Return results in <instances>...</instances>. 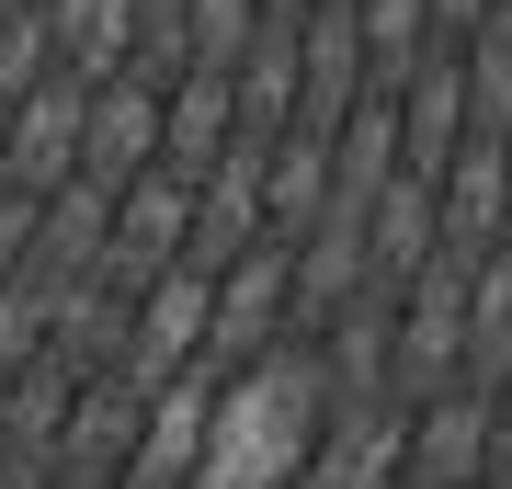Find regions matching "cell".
<instances>
[{"instance_id":"cell-9","label":"cell","mask_w":512,"mask_h":489,"mask_svg":"<svg viewBox=\"0 0 512 489\" xmlns=\"http://www.w3.org/2000/svg\"><path fill=\"white\" fill-rule=\"evenodd\" d=\"M433 23H444V35H456V46H467V35H478V23H490V0H433Z\"/></svg>"},{"instance_id":"cell-6","label":"cell","mask_w":512,"mask_h":489,"mask_svg":"<svg viewBox=\"0 0 512 489\" xmlns=\"http://www.w3.org/2000/svg\"><path fill=\"white\" fill-rule=\"evenodd\" d=\"M467 387H512V239L467 262Z\"/></svg>"},{"instance_id":"cell-2","label":"cell","mask_w":512,"mask_h":489,"mask_svg":"<svg viewBox=\"0 0 512 489\" xmlns=\"http://www.w3.org/2000/svg\"><path fill=\"white\" fill-rule=\"evenodd\" d=\"M205 342H217V262H160L137 285V308H126V364L148 387H171L183 364H205Z\"/></svg>"},{"instance_id":"cell-5","label":"cell","mask_w":512,"mask_h":489,"mask_svg":"<svg viewBox=\"0 0 512 489\" xmlns=\"http://www.w3.org/2000/svg\"><path fill=\"white\" fill-rule=\"evenodd\" d=\"M239 126H251V114H239V80H228V69H205V57L171 69V148H160L171 171H205Z\"/></svg>"},{"instance_id":"cell-1","label":"cell","mask_w":512,"mask_h":489,"mask_svg":"<svg viewBox=\"0 0 512 489\" xmlns=\"http://www.w3.org/2000/svg\"><path fill=\"white\" fill-rule=\"evenodd\" d=\"M319 433H330V353L308 330H285L274 353H251V364L217 376L194 489H308Z\"/></svg>"},{"instance_id":"cell-4","label":"cell","mask_w":512,"mask_h":489,"mask_svg":"<svg viewBox=\"0 0 512 489\" xmlns=\"http://www.w3.org/2000/svg\"><path fill=\"white\" fill-rule=\"evenodd\" d=\"M433 182H444V251H490V239L512 228V126L478 114Z\"/></svg>"},{"instance_id":"cell-8","label":"cell","mask_w":512,"mask_h":489,"mask_svg":"<svg viewBox=\"0 0 512 489\" xmlns=\"http://www.w3.org/2000/svg\"><path fill=\"white\" fill-rule=\"evenodd\" d=\"M490 489H512V387H490Z\"/></svg>"},{"instance_id":"cell-3","label":"cell","mask_w":512,"mask_h":489,"mask_svg":"<svg viewBox=\"0 0 512 489\" xmlns=\"http://www.w3.org/2000/svg\"><path fill=\"white\" fill-rule=\"evenodd\" d=\"M399 489H490V387H433L410 410V455H399Z\"/></svg>"},{"instance_id":"cell-7","label":"cell","mask_w":512,"mask_h":489,"mask_svg":"<svg viewBox=\"0 0 512 489\" xmlns=\"http://www.w3.org/2000/svg\"><path fill=\"white\" fill-rule=\"evenodd\" d=\"M467 80H478V114L512 126V0H490V23L467 35Z\"/></svg>"}]
</instances>
